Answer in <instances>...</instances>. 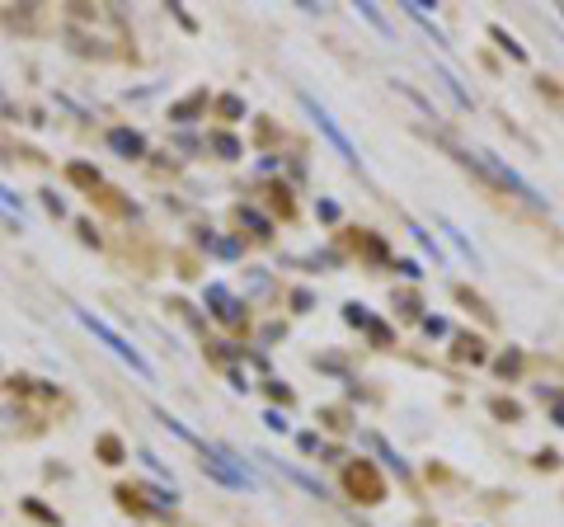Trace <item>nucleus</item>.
I'll return each mask as SVG.
<instances>
[{"label": "nucleus", "instance_id": "3", "mask_svg": "<svg viewBox=\"0 0 564 527\" xmlns=\"http://www.w3.org/2000/svg\"><path fill=\"white\" fill-rule=\"evenodd\" d=\"M344 481H348V490H353L358 499H367V504H376V499L386 495V485H381V476H376V471H372L367 462L348 466V476H344Z\"/></svg>", "mask_w": 564, "mask_h": 527}, {"label": "nucleus", "instance_id": "2", "mask_svg": "<svg viewBox=\"0 0 564 527\" xmlns=\"http://www.w3.org/2000/svg\"><path fill=\"white\" fill-rule=\"evenodd\" d=\"M306 109H311V118H315V123H320V132H325V137L334 141V146H339V155H344L348 165H362L358 146H353V141L344 137V127H339V123H334V118H329V109H325V104H315L311 94H306Z\"/></svg>", "mask_w": 564, "mask_h": 527}, {"label": "nucleus", "instance_id": "1", "mask_svg": "<svg viewBox=\"0 0 564 527\" xmlns=\"http://www.w3.org/2000/svg\"><path fill=\"white\" fill-rule=\"evenodd\" d=\"M80 320H85V325H90L94 334H99V339L109 344V349H113V353H118V358H123V363H132V367H137L141 377H151V363H146V358H141L137 349H132V344L123 339V334H113V330L104 325V320H94V315H85V311H80Z\"/></svg>", "mask_w": 564, "mask_h": 527}]
</instances>
